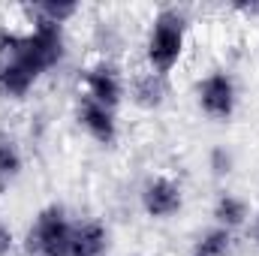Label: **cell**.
I'll use <instances>...</instances> for the list:
<instances>
[{
    "label": "cell",
    "instance_id": "1",
    "mask_svg": "<svg viewBox=\"0 0 259 256\" xmlns=\"http://www.w3.org/2000/svg\"><path fill=\"white\" fill-rule=\"evenodd\" d=\"M187 46V33H184V15L178 9H160L157 18L151 21V33H148V66L157 75L172 72Z\"/></svg>",
    "mask_w": 259,
    "mask_h": 256
},
{
    "label": "cell",
    "instance_id": "2",
    "mask_svg": "<svg viewBox=\"0 0 259 256\" xmlns=\"http://www.w3.org/2000/svg\"><path fill=\"white\" fill-rule=\"evenodd\" d=\"M72 226L61 205H49L36 214L27 229V253L30 256H72Z\"/></svg>",
    "mask_w": 259,
    "mask_h": 256
},
{
    "label": "cell",
    "instance_id": "3",
    "mask_svg": "<svg viewBox=\"0 0 259 256\" xmlns=\"http://www.w3.org/2000/svg\"><path fill=\"white\" fill-rule=\"evenodd\" d=\"M196 94H199V106H202V112H205L208 118H214V121L232 118L235 103H238V91H235V81H232L229 72H223V69L208 72V75L199 81Z\"/></svg>",
    "mask_w": 259,
    "mask_h": 256
},
{
    "label": "cell",
    "instance_id": "4",
    "mask_svg": "<svg viewBox=\"0 0 259 256\" xmlns=\"http://www.w3.org/2000/svg\"><path fill=\"white\" fill-rule=\"evenodd\" d=\"M84 97L106 109H118L124 100V78L112 64H97L84 72Z\"/></svg>",
    "mask_w": 259,
    "mask_h": 256
},
{
    "label": "cell",
    "instance_id": "5",
    "mask_svg": "<svg viewBox=\"0 0 259 256\" xmlns=\"http://www.w3.org/2000/svg\"><path fill=\"white\" fill-rule=\"evenodd\" d=\"M181 205H184V193H181V184H175L172 178L160 175V178L148 181L145 190H142V208L157 220H166V217L178 214Z\"/></svg>",
    "mask_w": 259,
    "mask_h": 256
},
{
    "label": "cell",
    "instance_id": "6",
    "mask_svg": "<svg viewBox=\"0 0 259 256\" xmlns=\"http://www.w3.org/2000/svg\"><path fill=\"white\" fill-rule=\"evenodd\" d=\"M78 124H81V130L94 142H100V145H112L118 139L115 109H106V106L94 103L91 97H81V103H78Z\"/></svg>",
    "mask_w": 259,
    "mask_h": 256
},
{
    "label": "cell",
    "instance_id": "7",
    "mask_svg": "<svg viewBox=\"0 0 259 256\" xmlns=\"http://www.w3.org/2000/svg\"><path fill=\"white\" fill-rule=\"evenodd\" d=\"M36 78L39 75L30 66H24L21 61H15V58H9V61H3V66H0V94L3 97H12V100H21L36 84Z\"/></svg>",
    "mask_w": 259,
    "mask_h": 256
},
{
    "label": "cell",
    "instance_id": "8",
    "mask_svg": "<svg viewBox=\"0 0 259 256\" xmlns=\"http://www.w3.org/2000/svg\"><path fill=\"white\" fill-rule=\"evenodd\" d=\"M109 244V232L97 220H84L72 226V256H103Z\"/></svg>",
    "mask_w": 259,
    "mask_h": 256
},
{
    "label": "cell",
    "instance_id": "9",
    "mask_svg": "<svg viewBox=\"0 0 259 256\" xmlns=\"http://www.w3.org/2000/svg\"><path fill=\"white\" fill-rule=\"evenodd\" d=\"M166 97V81L163 75H157L154 69H145V72H136L133 75V100L142 106V109H157Z\"/></svg>",
    "mask_w": 259,
    "mask_h": 256
},
{
    "label": "cell",
    "instance_id": "10",
    "mask_svg": "<svg viewBox=\"0 0 259 256\" xmlns=\"http://www.w3.org/2000/svg\"><path fill=\"white\" fill-rule=\"evenodd\" d=\"M250 217V208H247V202L244 199H238V196H232V193H223L220 199H217V205H214V220H217V226H223V229H238V226H244V220Z\"/></svg>",
    "mask_w": 259,
    "mask_h": 256
},
{
    "label": "cell",
    "instance_id": "11",
    "mask_svg": "<svg viewBox=\"0 0 259 256\" xmlns=\"http://www.w3.org/2000/svg\"><path fill=\"white\" fill-rule=\"evenodd\" d=\"M27 12L33 15V21H46V24H58V27H64L66 21L78 12V3H66V0H46V3H33Z\"/></svg>",
    "mask_w": 259,
    "mask_h": 256
},
{
    "label": "cell",
    "instance_id": "12",
    "mask_svg": "<svg viewBox=\"0 0 259 256\" xmlns=\"http://www.w3.org/2000/svg\"><path fill=\"white\" fill-rule=\"evenodd\" d=\"M232 247V232L223 226L208 229L205 235H199L193 244V256H226Z\"/></svg>",
    "mask_w": 259,
    "mask_h": 256
},
{
    "label": "cell",
    "instance_id": "13",
    "mask_svg": "<svg viewBox=\"0 0 259 256\" xmlns=\"http://www.w3.org/2000/svg\"><path fill=\"white\" fill-rule=\"evenodd\" d=\"M21 172V151L12 139L0 136V187L12 184Z\"/></svg>",
    "mask_w": 259,
    "mask_h": 256
},
{
    "label": "cell",
    "instance_id": "14",
    "mask_svg": "<svg viewBox=\"0 0 259 256\" xmlns=\"http://www.w3.org/2000/svg\"><path fill=\"white\" fill-rule=\"evenodd\" d=\"M12 247H15V235H12V229L0 220V256H9Z\"/></svg>",
    "mask_w": 259,
    "mask_h": 256
},
{
    "label": "cell",
    "instance_id": "15",
    "mask_svg": "<svg viewBox=\"0 0 259 256\" xmlns=\"http://www.w3.org/2000/svg\"><path fill=\"white\" fill-rule=\"evenodd\" d=\"M229 166H232L229 154H223V151H214V172H217V175H223V172H229Z\"/></svg>",
    "mask_w": 259,
    "mask_h": 256
},
{
    "label": "cell",
    "instance_id": "16",
    "mask_svg": "<svg viewBox=\"0 0 259 256\" xmlns=\"http://www.w3.org/2000/svg\"><path fill=\"white\" fill-rule=\"evenodd\" d=\"M256 244H259V211H256Z\"/></svg>",
    "mask_w": 259,
    "mask_h": 256
}]
</instances>
